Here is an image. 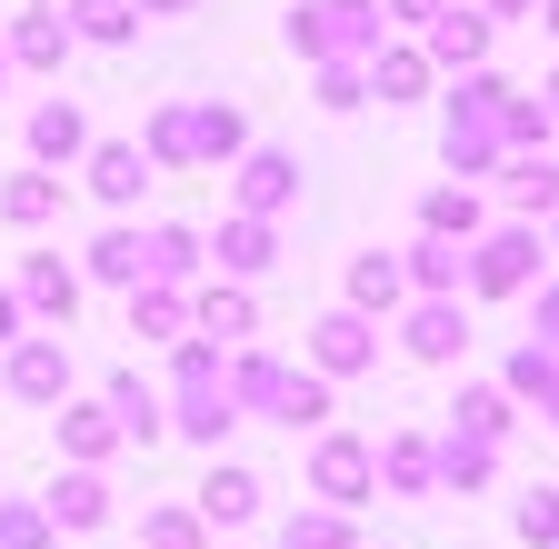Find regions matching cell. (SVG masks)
Instances as JSON below:
<instances>
[{
    "label": "cell",
    "instance_id": "obj_1",
    "mask_svg": "<svg viewBox=\"0 0 559 549\" xmlns=\"http://www.w3.org/2000/svg\"><path fill=\"white\" fill-rule=\"evenodd\" d=\"M240 151H250L240 100H160L140 120V160L151 170H230Z\"/></svg>",
    "mask_w": 559,
    "mask_h": 549
},
{
    "label": "cell",
    "instance_id": "obj_2",
    "mask_svg": "<svg viewBox=\"0 0 559 549\" xmlns=\"http://www.w3.org/2000/svg\"><path fill=\"white\" fill-rule=\"evenodd\" d=\"M221 380H230V409H240V420H280V430H330V380L290 370L280 350H260V339L221 350Z\"/></svg>",
    "mask_w": 559,
    "mask_h": 549
},
{
    "label": "cell",
    "instance_id": "obj_3",
    "mask_svg": "<svg viewBox=\"0 0 559 549\" xmlns=\"http://www.w3.org/2000/svg\"><path fill=\"white\" fill-rule=\"evenodd\" d=\"M160 409H170V440H190V450L221 460V440L240 430V409H230V380H221V350H210V339H170Z\"/></svg>",
    "mask_w": 559,
    "mask_h": 549
},
{
    "label": "cell",
    "instance_id": "obj_4",
    "mask_svg": "<svg viewBox=\"0 0 559 549\" xmlns=\"http://www.w3.org/2000/svg\"><path fill=\"white\" fill-rule=\"evenodd\" d=\"M500 110H510V81L500 71H460V91H450V120H440V160H450V180H489L510 151H500Z\"/></svg>",
    "mask_w": 559,
    "mask_h": 549
},
{
    "label": "cell",
    "instance_id": "obj_5",
    "mask_svg": "<svg viewBox=\"0 0 559 549\" xmlns=\"http://www.w3.org/2000/svg\"><path fill=\"white\" fill-rule=\"evenodd\" d=\"M280 40L320 71V60H370L390 40V21H380V0H300V11L280 21Z\"/></svg>",
    "mask_w": 559,
    "mask_h": 549
},
{
    "label": "cell",
    "instance_id": "obj_6",
    "mask_svg": "<svg viewBox=\"0 0 559 549\" xmlns=\"http://www.w3.org/2000/svg\"><path fill=\"white\" fill-rule=\"evenodd\" d=\"M539 290V220H500L460 250V300H530Z\"/></svg>",
    "mask_w": 559,
    "mask_h": 549
},
{
    "label": "cell",
    "instance_id": "obj_7",
    "mask_svg": "<svg viewBox=\"0 0 559 549\" xmlns=\"http://www.w3.org/2000/svg\"><path fill=\"white\" fill-rule=\"evenodd\" d=\"M70 380H81V370H70V339L60 330H21L11 350H0V390H11L21 409H60Z\"/></svg>",
    "mask_w": 559,
    "mask_h": 549
},
{
    "label": "cell",
    "instance_id": "obj_8",
    "mask_svg": "<svg viewBox=\"0 0 559 549\" xmlns=\"http://www.w3.org/2000/svg\"><path fill=\"white\" fill-rule=\"evenodd\" d=\"M300 370L330 380V390H340V380H370V370H380V320H360V310H320V320H310V360H300Z\"/></svg>",
    "mask_w": 559,
    "mask_h": 549
},
{
    "label": "cell",
    "instance_id": "obj_9",
    "mask_svg": "<svg viewBox=\"0 0 559 549\" xmlns=\"http://www.w3.org/2000/svg\"><path fill=\"white\" fill-rule=\"evenodd\" d=\"M230 211H240V220H280V211H300V151L250 141V151L230 160Z\"/></svg>",
    "mask_w": 559,
    "mask_h": 549
},
{
    "label": "cell",
    "instance_id": "obj_10",
    "mask_svg": "<svg viewBox=\"0 0 559 549\" xmlns=\"http://www.w3.org/2000/svg\"><path fill=\"white\" fill-rule=\"evenodd\" d=\"M380 490L370 479V440L360 430H310V500L320 510H360Z\"/></svg>",
    "mask_w": 559,
    "mask_h": 549
},
{
    "label": "cell",
    "instance_id": "obj_11",
    "mask_svg": "<svg viewBox=\"0 0 559 549\" xmlns=\"http://www.w3.org/2000/svg\"><path fill=\"white\" fill-rule=\"evenodd\" d=\"M0 290H11V310H21V320H50V330H70V320H81V270H70L60 250H31Z\"/></svg>",
    "mask_w": 559,
    "mask_h": 549
},
{
    "label": "cell",
    "instance_id": "obj_12",
    "mask_svg": "<svg viewBox=\"0 0 559 549\" xmlns=\"http://www.w3.org/2000/svg\"><path fill=\"white\" fill-rule=\"evenodd\" d=\"M81 180H91V200H100L110 220H130L140 200H151V180H160V170L140 160V141H91V151H81Z\"/></svg>",
    "mask_w": 559,
    "mask_h": 549
},
{
    "label": "cell",
    "instance_id": "obj_13",
    "mask_svg": "<svg viewBox=\"0 0 559 549\" xmlns=\"http://www.w3.org/2000/svg\"><path fill=\"white\" fill-rule=\"evenodd\" d=\"M400 350L430 360V370H450V360L469 350V300H409V310H400Z\"/></svg>",
    "mask_w": 559,
    "mask_h": 549
},
{
    "label": "cell",
    "instance_id": "obj_14",
    "mask_svg": "<svg viewBox=\"0 0 559 549\" xmlns=\"http://www.w3.org/2000/svg\"><path fill=\"white\" fill-rule=\"evenodd\" d=\"M100 409H110L120 450H151V440H170V409H160V380H140V370H110V380H100Z\"/></svg>",
    "mask_w": 559,
    "mask_h": 549
},
{
    "label": "cell",
    "instance_id": "obj_15",
    "mask_svg": "<svg viewBox=\"0 0 559 549\" xmlns=\"http://www.w3.org/2000/svg\"><path fill=\"white\" fill-rule=\"evenodd\" d=\"M489 40L500 31H489L469 0H440V21L419 31V60H430V71H489Z\"/></svg>",
    "mask_w": 559,
    "mask_h": 549
},
{
    "label": "cell",
    "instance_id": "obj_16",
    "mask_svg": "<svg viewBox=\"0 0 559 549\" xmlns=\"http://www.w3.org/2000/svg\"><path fill=\"white\" fill-rule=\"evenodd\" d=\"M190 339H210V350H240V339H260V300H250V281H210V290H190Z\"/></svg>",
    "mask_w": 559,
    "mask_h": 549
},
{
    "label": "cell",
    "instance_id": "obj_17",
    "mask_svg": "<svg viewBox=\"0 0 559 549\" xmlns=\"http://www.w3.org/2000/svg\"><path fill=\"white\" fill-rule=\"evenodd\" d=\"M200 260H221V281H260V270L280 260V220H240V211H221V230L200 240Z\"/></svg>",
    "mask_w": 559,
    "mask_h": 549
},
{
    "label": "cell",
    "instance_id": "obj_18",
    "mask_svg": "<svg viewBox=\"0 0 559 549\" xmlns=\"http://www.w3.org/2000/svg\"><path fill=\"white\" fill-rule=\"evenodd\" d=\"M190 510H200V529H250V520H260V469L210 460V479L190 490Z\"/></svg>",
    "mask_w": 559,
    "mask_h": 549
},
{
    "label": "cell",
    "instance_id": "obj_19",
    "mask_svg": "<svg viewBox=\"0 0 559 549\" xmlns=\"http://www.w3.org/2000/svg\"><path fill=\"white\" fill-rule=\"evenodd\" d=\"M360 91H370L380 110H409V100H430V60H419V40H380V50L360 60Z\"/></svg>",
    "mask_w": 559,
    "mask_h": 549
},
{
    "label": "cell",
    "instance_id": "obj_20",
    "mask_svg": "<svg viewBox=\"0 0 559 549\" xmlns=\"http://www.w3.org/2000/svg\"><path fill=\"white\" fill-rule=\"evenodd\" d=\"M489 230V200L469 190V180H440V190H419V240H450V250H469Z\"/></svg>",
    "mask_w": 559,
    "mask_h": 549
},
{
    "label": "cell",
    "instance_id": "obj_21",
    "mask_svg": "<svg viewBox=\"0 0 559 549\" xmlns=\"http://www.w3.org/2000/svg\"><path fill=\"white\" fill-rule=\"evenodd\" d=\"M40 510H50V529H60V539H91V529H110V510H120V500H110V479H100V469H60V490H50Z\"/></svg>",
    "mask_w": 559,
    "mask_h": 549
},
{
    "label": "cell",
    "instance_id": "obj_22",
    "mask_svg": "<svg viewBox=\"0 0 559 549\" xmlns=\"http://www.w3.org/2000/svg\"><path fill=\"white\" fill-rule=\"evenodd\" d=\"M0 60H11V71H60V60H70V21L50 11V0H21V21H11V40H0Z\"/></svg>",
    "mask_w": 559,
    "mask_h": 549
},
{
    "label": "cell",
    "instance_id": "obj_23",
    "mask_svg": "<svg viewBox=\"0 0 559 549\" xmlns=\"http://www.w3.org/2000/svg\"><path fill=\"white\" fill-rule=\"evenodd\" d=\"M489 180H500L510 220H549V211H559V160H549V151H510Z\"/></svg>",
    "mask_w": 559,
    "mask_h": 549
},
{
    "label": "cell",
    "instance_id": "obj_24",
    "mask_svg": "<svg viewBox=\"0 0 559 549\" xmlns=\"http://www.w3.org/2000/svg\"><path fill=\"white\" fill-rule=\"evenodd\" d=\"M50 420H60V460H70V469H110V460H120V430H110L100 399H60Z\"/></svg>",
    "mask_w": 559,
    "mask_h": 549
},
{
    "label": "cell",
    "instance_id": "obj_25",
    "mask_svg": "<svg viewBox=\"0 0 559 549\" xmlns=\"http://www.w3.org/2000/svg\"><path fill=\"white\" fill-rule=\"evenodd\" d=\"M370 479H380V490H400V500H430V430L370 440Z\"/></svg>",
    "mask_w": 559,
    "mask_h": 549
},
{
    "label": "cell",
    "instance_id": "obj_26",
    "mask_svg": "<svg viewBox=\"0 0 559 549\" xmlns=\"http://www.w3.org/2000/svg\"><path fill=\"white\" fill-rule=\"evenodd\" d=\"M140 281L190 290V281H200V230H190V220H151V230H140Z\"/></svg>",
    "mask_w": 559,
    "mask_h": 549
},
{
    "label": "cell",
    "instance_id": "obj_27",
    "mask_svg": "<svg viewBox=\"0 0 559 549\" xmlns=\"http://www.w3.org/2000/svg\"><path fill=\"white\" fill-rule=\"evenodd\" d=\"M340 310H360V320H390V310H409L400 250H360V260H349V300H340Z\"/></svg>",
    "mask_w": 559,
    "mask_h": 549
},
{
    "label": "cell",
    "instance_id": "obj_28",
    "mask_svg": "<svg viewBox=\"0 0 559 549\" xmlns=\"http://www.w3.org/2000/svg\"><path fill=\"white\" fill-rule=\"evenodd\" d=\"M489 479H500V450H489V440H460V430H440L430 440V490H489Z\"/></svg>",
    "mask_w": 559,
    "mask_h": 549
},
{
    "label": "cell",
    "instance_id": "obj_29",
    "mask_svg": "<svg viewBox=\"0 0 559 549\" xmlns=\"http://www.w3.org/2000/svg\"><path fill=\"white\" fill-rule=\"evenodd\" d=\"M81 151H91L81 100H40L31 110V170H60V160H81Z\"/></svg>",
    "mask_w": 559,
    "mask_h": 549
},
{
    "label": "cell",
    "instance_id": "obj_30",
    "mask_svg": "<svg viewBox=\"0 0 559 549\" xmlns=\"http://www.w3.org/2000/svg\"><path fill=\"white\" fill-rule=\"evenodd\" d=\"M130 339H190V290H170V281H130Z\"/></svg>",
    "mask_w": 559,
    "mask_h": 549
},
{
    "label": "cell",
    "instance_id": "obj_31",
    "mask_svg": "<svg viewBox=\"0 0 559 549\" xmlns=\"http://www.w3.org/2000/svg\"><path fill=\"white\" fill-rule=\"evenodd\" d=\"M0 220H11V230H40V220H60V170H11V180H0Z\"/></svg>",
    "mask_w": 559,
    "mask_h": 549
},
{
    "label": "cell",
    "instance_id": "obj_32",
    "mask_svg": "<svg viewBox=\"0 0 559 549\" xmlns=\"http://www.w3.org/2000/svg\"><path fill=\"white\" fill-rule=\"evenodd\" d=\"M400 281H409V300H460V250L450 240H409L400 250Z\"/></svg>",
    "mask_w": 559,
    "mask_h": 549
},
{
    "label": "cell",
    "instance_id": "obj_33",
    "mask_svg": "<svg viewBox=\"0 0 559 549\" xmlns=\"http://www.w3.org/2000/svg\"><path fill=\"white\" fill-rule=\"evenodd\" d=\"M450 430H460V440H489V450H500V440H510V390L469 380V390L450 399Z\"/></svg>",
    "mask_w": 559,
    "mask_h": 549
},
{
    "label": "cell",
    "instance_id": "obj_34",
    "mask_svg": "<svg viewBox=\"0 0 559 549\" xmlns=\"http://www.w3.org/2000/svg\"><path fill=\"white\" fill-rule=\"evenodd\" d=\"M60 21H70V40H91V50H120V40L140 31L130 0H60Z\"/></svg>",
    "mask_w": 559,
    "mask_h": 549
},
{
    "label": "cell",
    "instance_id": "obj_35",
    "mask_svg": "<svg viewBox=\"0 0 559 549\" xmlns=\"http://www.w3.org/2000/svg\"><path fill=\"white\" fill-rule=\"evenodd\" d=\"M81 281H110V290H130V281H140V230H130V220H110V230L81 250Z\"/></svg>",
    "mask_w": 559,
    "mask_h": 549
},
{
    "label": "cell",
    "instance_id": "obj_36",
    "mask_svg": "<svg viewBox=\"0 0 559 549\" xmlns=\"http://www.w3.org/2000/svg\"><path fill=\"white\" fill-rule=\"evenodd\" d=\"M140 549H210V529H200L190 500H160L151 520H140Z\"/></svg>",
    "mask_w": 559,
    "mask_h": 549
},
{
    "label": "cell",
    "instance_id": "obj_37",
    "mask_svg": "<svg viewBox=\"0 0 559 549\" xmlns=\"http://www.w3.org/2000/svg\"><path fill=\"white\" fill-rule=\"evenodd\" d=\"M0 549H60L50 510H40V500H0Z\"/></svg>",
    "mask_w": 559,
    "mask_h": 549
},
{
    "label": "cell",
    "instance_id": "obj_38",
    "mask_svg": "<svg viewBox=\"0 0 559 549\" xmlns=\"http://www.w3.org/2000/svg\"><path fill=\"white\" fill-rule=\"evenodd\" d=\"M280 549H360V539H349V510H300L280 529Z\"/></svg>",
    "mask_w": 559,
    "mask_h": 549
},
{
    "label": "cell",
    "instance_id": "obj_39",
    "mask_svg": "<svg viewBox=\"0 0 559 549\" xmlns=\"http://www.w3.org/2000/svg\"><path fill=\"white\" fill-rule=\"evenodd\" d=\"M500 390H510V399H549V390H559V360L539 350V339H520V350H510V380H500Z\"/></svg>",
    "mask_w": 559,
    "mask_h": 549
},
{
    "label": "cell",
    "instance_id": "obj_40",
    "mask_svg": "<svg viewBox=\"0 0 559 549\" xmlns=\"http://www.w3.org/2000/svg\"><path fill=\"white\" fill-rule=\"evenodd\" d=\"M510 529H520L530 549H559V490H549V479H539V490H530V500L510 510Z\"/></svg>",
    "mask_w": 559,
    "mask_h": 549
},
{
    "label": "cell",
    "instance_id": "obj_41",
    "mask_svg": "<svg viewBox=\"0 0 559 549\" xmlns=\"http://www.w3.org/2000/svg\"><path fill=\"white\" fill-rule=\"evenodd\" d=\"M360 60H320V110H360Z\"/></svg>",
    "mask_w": 559,
    "mask_h": 549
},
{
    "label": "cell",
    "instance_id": "obj_42",
    "mask_svg": "<svg viewBox=\"0 0 559 549\" xmlns=\"http://www.w3.org/2000/svg\"><path fill=\"white\" fill-rule=\"evenodd\" d=\"M530 339L559 360V281H549V290H530Z\"/></svg>",
    "mask_w": 559,
    "mask_h": 549
},
{
    "label": "cell",
    "instance_id": "obj_43",
    "mask_svg": "<svg viewBox=\"0 0 559 549\" xmlns=\"http://www.w3.org/2000/svg\"><path fill=\"white\" fill-rule=\"evenodd\" d=\"M380 21H400V31L419 40V31H430V21H440V0H380Z\"/></svg>",
    "mask_w": 559,
    "mask_h": 549
},
{
    "label": "cell",
    "instance_id": "obj_44",
    "mask_svg": "<svg viewBox=\"0 0 559 549\" xmlns=\"http://www.w3.org/2000/svg\"><path fill=\"white\" fill-rule=\"evenodd\" d=\"M530 11H539V0H479V21H489V31H500V21H530Z\"/></svg>",
    "mask_w": 559,
    "mask_h": 549
},
{
    "label": "cell",
    "instance_id": "obj_45",
    "mask_svg": "<svg viewBox=\"0 0 559 549\" xmlns=\"http://www.w3.org/2000/svg\"><path fill=\"white\" fill-rule=\"evenodd\" d=\"M130 11H140V21H190L200 0H130Z\"/></svg>",
    "mask_w": 559,
    "mask_h": 549
},
{
    "label": "cell",
    "instance_id": "obj_46",
    "mask_svg": "<svg viewBox=\"0 0 559 549\" xmlns=\"http://www.w3.org/2000/svg\"><path fill=\"white\" fill-rule=\"evenodd\" d=\"M11 339H21V310H11V290H0V350H11Z\"/></svg>",
    "mask_w": 559,
    "mask_h": 549
},
{
    "label": "cell",
    "instance_id": "obj_47",
    "mask_svg": "<svg viewBox=\"0 0 559 549\" xmlns=\"http://www.w3.org/2000/svg\"><path fill=\"white\" fill-rule=\"evenodd\" d=\"M539 31H549V40H559V0H539Z\"/></svg>",
    "mask_w": 559,
    "mask_h": 549
},
{
    "label": "cell",
    "instance_id": "obj_48",
    "mask_svg": "<svg viewBox=\"0 0 559 549\" xmlns=\"http://www.w3.org/2000/svg\"><path fill=\"white\" fill-rule=\"evenodd\" d=\"M539 110H549V120H559V71H549V91H539Z\"/></svg>",
    "mask_w": 559,
    "mask_h": 549
},
{
    "label": "cell",
    "instance_id": "obj_49",
    "mask_svg": "<svg viewBox=\"0 0 559 549\" xmlns=\"http://www.w3.org/2000/svg\"><path fill=\"white\" fill-rule=\"evenodd\" d=\"M539 420H549V430H559V390H549V399H539Z\"/></svg>",
    "mask_w": 559,
    "mask_h": 549
},
{
    "label": "cell",
    "instance_id": "obj_50",
    "mask_svg": "<svg viewBox=\"0 0 559 549\" xmlns=\"http://www.w3.org/2000/svg\"><path fill=\"white\" fill-rule=\"evenodd\" d=\"M549 250H559V211H549Z\"/></svg>",
    "mask_w": 559,
    "mask_h": 549
},
{
    "label": "cell",
    "instance_id": "obj_51",
    "mask_svg": "<svg viewBox=\"0 0 559 549\" xmlns=\"http://www.w3.org/2000/svg\"><path fill=\"white\" fill-rule=\"evenodd\" d=\"M0 81H11V60H0Z\"/></svg>",
    "mask_w": 559,
    "mask_h": 549
}]
</instances>
